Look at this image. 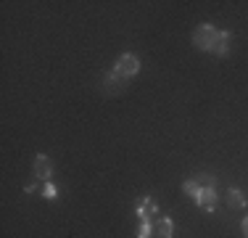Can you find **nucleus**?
Here are the masks:
<instances>
[{
    "instance_id": "obj_7",
    "label": "nucleus",
    "mask_w": 248,
    "mask_h": 238,
    "mask_svg": "<svg viewBox=\"0 0 248 238\" xmlns=\"http://www.w3.org/2000/svg\"><path fill=\"white\" fill-rule=\"evenodd\" d=\"M156 230H158V236H161V238H172V220H169V217H161V220H158V225H156Z\"/></svg>"
},
{
    "instance_id": "obj_8",
    "label": "nucleus",
    "mask_w": 248,
    "mask_h": 238,
    "mask_svg": "<svg viewBox=\"0 0 248 238\" xmlns=\"http://www.w3.org/2000/svg\"><path fill=\"white\" fill-rule=\"evenodd\" d=\"M227 201H230V206H235V209H243V204H246L243 193H240V190H235V188L227 193Z\"/></svg>"
},
{
    "instance_id": "obj_9",
    "label": "nucleus",
    "mask_w": 248,
    "mask_h": 238,
    "mask_svg": "<svg viewBox=\"0 0 248 238\" xmlns=\"http://www.w3.org/2000/svg\"><path fill=\"white\" fill-rule=\"evenodd\" d=\"M198 190H201V188H198V183H196V180H187V183H185V193L198 196Z\"/></svg>"
},
{
    "instance_id": "obj_11",
    "label": "nucleus",
    "mask_w": 248,
    "mask_h": 238,
    "mask_svg": "<svg viewBox=\"0 0 248 238\" xmlns=\"http://www.w3.org/2000/svg\"><path fill=\"white\" fill-rule=\"evenodd\" d=\"M45 199H56V186H45Z\"/></svg>"
},
{
    "instance_id": "obj_2",
    "label": "nucleus",
    "mask_w": 248,
    "mask_h": 238,
    "mask_svg": "<svg viewBox=\"0 0 248 238\" xmlns=\"http://www.w3.org/2000/svg\"><path fill=\"white\" fill-rule=\"evenodd\" d=\"M138 69H140V61H138V56H132V53L119 56V61H116V67H114V71L122 74V77H132Z\"/></svg>"
},
{
    "instance_id": "obj_1",
    "label": "nucleus",
    "mask_w": 248,
    "mask_h": 238,
    "mask_svg": "<svg viewBox=\"0 0 248 238\" xmlns=\"http://www.w3.org/2000/svg\"><path fill=\"white\" fill-rule=\"evenodd\" d=\"M214 34H217L214 27L201 24V27H196V32H193V43H196V48H201V51H209L211 43H214Z\"/></svg>"
},
{
    "instance_id": "obj_4",
    "label": "nucleus",
    "mask_w": 248,
    "mask_h": 238,
    "mask_svg": "<svg viewBox=\"0 0 248 238\" xmlns=\"http://www.w3.org/2000/svg\"><path fill=\"white\" fill-rule=\"evenodd\" d=\"M50 170H53L50 159L40 153V156L34 159V177H40V180H48V177H50Z\"/></svg>"
},
{
    "instance_id": "obj_3",
    "label": "nucleus",
    "mask_w": 248,
    "mask_h": 238,
    "mask_svg": "<svg viewBox=\"0 0 248 238\" xmlns=\"http://www.w3.org/2000/svg\"><path fill=\"white\" fill-rule=\"evenodd\" d=\"M196 201H198V206L201 209H214L217 206V193H214V188H201L198 190V196H196Z\"/></svg>"
},
{
    "instance_id": "obj_10",
    "label": "nucleus",
    "mask_w": 248,
    "mask_h": 238,
    "mask_svg": "<svg viewBox=\"0 0 248 238\" xmlns=\"http://www.w3.org/2000/svg\"><path fill=\"white\" fill-rule=\"evenodd\" d=\"M148 236H151V222H143V228H140L138 238H148Z\"/></svg>"
},
{
    "instance_id": "obj_12",
    "label": "nucleus",
    "mask_w": 248,
    "mask_h": 238,
    "mask_svg": "<svg viewBox=\"0 0 248 238\" xmlns=\"http://www.w3.org/2000/svg\"><path fill=\"white\" fill-rule=\"evenodd\" d=\"M240 228H243V236H246V238H248V217H246V220H243V225H240Z\"/></svg>"
},
{
    "instance_id": "obj_5",
    "label": "nucleus",
    "mask_w": 248,
    "mask_h": 238,
    "mask_svg": "<svg viewBox=\"0 0 248 238\" xmlns=\"http://www.w3.org/2000/svg\"><path fill=\"white\" fill-rule=\"evenodd\" d=\"M227 43H230V34L227 32H217L214 34V43H211L209 51L214 53V56H224V53H227Z\"/></svg>"
},
{
    "instance_id": "obj_6",
    "label": "nucleus",
    "mask_w": 248,
    "mask_h": 238,
    "mask_svg": "<svg viewBox=\"0 0 248 238\" xmlns=\"http://www.w3.org/2000/svg\"><path fill=\"white\" fill-rule=\"evenodd\" d=\"M122 85H124V77L122 74H116V71L106 74V87H108V90H122Z\"/></svg>"
}]
</instances>
